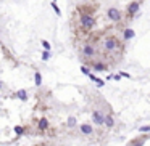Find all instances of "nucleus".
<instances>
[{
	"label": "nucleus",
	"mask_w": 150,
	"mask_h": 146,
	"mask_svg": "<svg viewBox=\"0 0 150 146\" xmlns=\"http://www.w3.org/2000/svg\"><path fill=\"white\" fill-rule=\"evenodd\" d=\"M140 144H142V141H136V143L131 144V146H140Z\"/></svg>",
	"instance_id": "nucleus-16"
},
{
	"label": "nucleus",
	"mask_w": 150,
	"mask_h": 146,
	"mask_svg": "<svg viewBox=\"0 0 150 146\" xmlns=\"http://www.w3.org/2000/svg\"><path fill=\"white\" fill-rule=\"evenodd\" d=\"M92 64V63H90ZM92 68H94V69H97V71H105V69H107V66H103V64H92Z\"/></svg>",
	"instance_id": "nucleus-10"
},
{
	"label": "nucleus",
	"mask_w": 150,
	"mask_h": 146,
	"mask_svg": "<svg viewBox=\"0 0 150 146\" xmlns=\"http://www.w3.org/2000/svg\"><path fill=\"white\" fill-rule=\"evenodd\" d=\"M123 48V45L120 43L116 37H107L105 39V50L107 51H115V50H120Z\"/></svg>",
	"instance_id": "nucleus-2"
},
{
	"label": "nucleus",
	"mask_w": 150,
	"mask_h": 146,
	"mask_svg": "<svg viewBox=\"0 0 150 146\" xmlns=\"http://www.w3.org/2000/svg\"><path fill=\"white\" fill-rule=\"evenodd\" d=\"M18 96H20L21 100H26V92H24V90H20V92H18Z\"/></svg>",
	"instance_id": "nucleus-12"
},
{
	"label": "nucleus",
	"mask_w": 150,
	"mask_h": 146,
	"mask_svg": "<svg viewBox=\"0 0 150 146\" xmlns=\"http://www.w3.org/2000/svg\"><path fill=\"white\" fill-rule=\"evenodd\" d=\"M0 87H2V82H0Z\"/></svg>",
	"instance_id": "nucleus-17"
},
{
	"label": "nucleus",
	"mask_w": 150,
	"mask_h": 146,
	"mask_svg": "<svg viewBox=\"0 0 150 146\" xmlns=\"http://www.w3.org/2000/svg\"><path fill=\"white\" fill-rule=\"evenodd\" d=\"M15 132L16 133H23V129H21V127H15Z\"/></svg>",
	"instance_id": "nucleus-14"
},
{
	"label": "nucleus",
	"mask_w": 150,
	"mask_h": 146,
	"mask_svg": "<svg viewBox=\"0 0 150 146\" xmlns=\"http://www.w3.org/2000/svg\"><path fill=\"white\" fill-rule=\"evenodd\" d=\"M124 37H126V39H131V37H134V31H131V29H126V31H124Z\"/></svg>",
	"instance_id": "nucleus-11"
},
{
	"label": "nucleus",
	"mask_w": 150,
	"mask_h": 146,
	"mask_svg": "<svg viewBox=\"0 0 150 146\" xmlns=\"http://www.w3.org/2000/svg\"><path fill=\"white\" fill-rule=\"evenodd\" d=\"M92 117H94V122H95V124H99V125H102V124H103V116H102L99 111H94Z\"/></svg>",
	"instance_id": "nucleus-5"
},
{
	"label": "nucleus",
	"mask_w": 150,
	"mask_h": 146,
	"mask_svg": "<svg viewBox=\"0 0 150 146\" xmlns=\"http://www.w3.org/2000/svg\"><path fill=\"white\" fill-rule=\"evenodd\" d=\"M150 130V127H142V129H140V132H148Z\"/></svg>",
	"instance_id": "nucleus-15"
},
{
	"label": "nucleus",
	"mask_w": 150,
	"mask_h": 146,
	"mask_svg": "<svg viewBox=\"0 0 150 146\" xmlns=\"http://www.w3.org/2000/svg\"><path fill=\"white\" fill-rule=\"evenodd\" d=\"M94 55H95V47L86 43V45L82 47V56H84L86 60H89V58H94Z\"/></svg>",
	"instance_id": "nucleus-3"
},
{
	"label": "nucleus",
	"mask_w": 150,
	"mask_h": 146,
	"mask_svg": "<svg viewBox=\"0 0 150 146\" xmlns=\"http://www.w3.org/2000/svg\"><path fill=\"white\" fill-rule=\"evenodd\" d=\"M68 122H69L68 125H69V127H73V125H74V122H76V121H74V117H69V121H68Z\"/></svg>",
	"instance_id": "nucleus-13"
},
{
	"label": "nucleus",
	"mask_w": 150,
	"mask_h": 146,
	"mask_svg": "<svg viewBox=\"0 0 150 146\" xmlns=\"http://www.w3.org/2000/svg\"><path fill=\"white\" fill-rule=\"evenodd\" d=\"M139 10V3L137 2H132L131 5H129V8H127V11H129V15H134L136 11Z\"/></svg>",
	"instance_id": "nucleus-6"
},
{
	"label": "nucleus",
	"mask_w": 150,
	"mask_h": 146,
	"mask_svg": "<svg viewBox=\"0 0 150 146\" xmlns=\"http://www.w3.org/2000/svg\"><path fill=\"white\" fill-rule=\"evenodd\" d=\"M79 26H81L82 31L94 29V26H95L94 16H92V15H82V13H81V16H79Z\"/></svg>",
	"instance_id": "nucleus-1"
},
{
	"label": "nucleus",
	"mask_w": 150,
	"mask_h": 146,
	"mask_svg": "<svg viewBox=\"0 0 150 146\" xmlns=\"http://www.w3.org/2000/svg\"><path fill=\"white\" fill-rule=\"evenodd\" d=\"M103 124H105L107 127H113V125H115V124H113V117L110 116V114H108V116H105V117H103Z\"/></svg>",
	"instance_id": "nucleus-8"
},
{
	"label": "nucleus",
	"mask_w": 150,
	"mask_h": 146,
	"mask_svg": "<svg viewBox=\"0 0 150 146\" xmlns=\"http://www.w3.org/2000/svg\"><path fill=\"white\" fill-rule=\"evenodd\" d=\"M47 127H48L47 119H41V121H39V129H41V130H45Z\"/></svg>",
	"instance_id": "nucleus-9"
},
{
	"label": "nucleus",
	"mask_w": 150,
	"mask_h": 146,
	"mask_svg": "<svg viewBox=\"0 0 150 146\" xmlns=\"http://www.w3.org/2000/svg\"><path fill=\"white\" fill-rule=\"evenodd\" d=\"M107 16H108L111 21H120V19H121V11L118 10V8H108Z\"/></svg>",
	"instance_id": "nucleus-4"
},
{
	"label": "nucleus",
	"mask_w": 150,
	"mask_h": 146,
	"mask_svg": "<svg viewBox=\"0 0 150 146\" xmlns=\"http://www.w3.org/2000/svg\"><path fill=\"white\" fill-rule=\"evenodd\" d=\"M81 132H82V133H86V135H90L94 130H92L90 125H87V124H82V125H81Z\"/></svg>",
	"instance_id": "nucleus-7"
}]
</instances>
